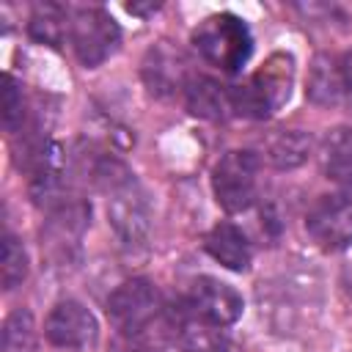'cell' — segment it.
Here are the masks:
<instances>
[{"label": "cell", "instance_id": "obj_9", "mask_svg": "<svg viewBox=\"0 0 352 352\" xmlns=\"http://www.w3.org/2000/svg\"><path fill=\"white\" fill-rule=\"evenodd\" d=\"M88 220H91V209L88 204L72 198V201H60L50 209V217L41 228V239H44V248L50 250L52 258L63 261L72 256V250L80 248V239H82V231L88 228Z\"/></svg>", "mask_w": 352, "mask_h": 352}, {"label": "cell", "instance_id": "obj_20", "mask_svg": "<svg viewBox=\"0 0 352 352\" xmlns=\"http://www.w3.org/2000/svg\"><path fill=\"white\" fill-rule=\"evenodd\" d=\"M3 126L11 135H19L25 129V96L11 74H6V85H3Z\"/></svg>", "mask_w": 352, "mask_h": 352}, {"label": "cell", "instance_id": "obj_10", "mask_svg": "<svg viewBox=\"0 0 352 352\" xmlns=\"http://www.w3.org/2000/svg\"><path fill=\"white\" fill-rule=\"evenodd\" d=\"M140 72H143V80H146L148 91L157 94V96H170L176 91H184L187 80L192 77L182 50L170 47L168 41H160L146 52Z\"/></svg>", "mask_w": 352, "mask_h": 352}, {"label": "cell", "instance_id": "obj_11", "mask_svg": "<svg viewBox=\"0 0 352 352\" xmlns=\"http://www.w3.org/2000/svg\"><path fill=\"white\" fill-rule=\"evenodd\" d=\"M204 250L231 272H245L253 261V248L245 231L234 223H217L204 236Z\"/></svg>", "mask_w": 352, "mask_h": 352}, {"label": "cell", "instance_id": "obj_7", "mask_svg": "<svg viewBox=\"0 0 352 352\" xmlns=\"http://www.w3.org/2000/svg\"><path fill=\"white\" fill-rule=\"evenodd\" d=\"M184 302H187V308L192 311L195 319H201L204 324H209L214 330L234 324L242 316V308H245L242 294L231 283H226L220 278H212V275L195 278Z\"/></svg>", "mask_w": 352, "mask_h": 352}, {"label": "cell", "instance_id": "obj_19", "mask_svg": "<svg viewBox=\"0 0 352 352\" xmlns=\"http://www.w3.org/2000/svg\"><path fill=\"white\" fill-rule=\"evenodd\" d=\"M0 278H3V289H6V292L16 289V286L28 278V253H25L22 242H19L14 234H6V236H3Z\"/></svg>", "mask_w": 352, "mask_h": 352}, {"label": "cell", "instance_id": "obj_14", "mask_svg": "<svg viewBox=\"0 0 352 352\" xmlns=\"http://www.w3.org/2000/svg\"><path fill=\"white\" fill-rule=\"evenodd\" d=\"M170 324H173V333L179 336V344L184 352H231L226 346V341H220L212 333L214 327H209L192 316L187 302H182L179 311H170Z\"/></svg>", "mask_w": 352, "mask_h": 352}, {"label": "cell", "instance_id": "obj_23", "mask_svg": "<svg viewBox=\"0 0 352 352\" xmlns=\"http://www.w3.org/2000/svg\"><path fill=\"white\" fill-rule=\"evenodd\" d=\"M157 8H160V3H148V6H138V3H129V6H126V11H129V14H140V16H143V14H154Z\"/></svg>", "mask_w": 352, "mask_h": 352}, {"label": "cell", "instance_id": "obj_3", "mask_svg": "<svg viewBox=\"0 0 352 352\" xmlns=\"http://www.w3.org/2000/svg\"><path fill=\"white\" fill-rule=\"evenodd\" d=\"M69 44L85 69H96L121 47V30L102 6H77L72 8Z\"/></svg>", "mask_w": 352, "mask_h": 352}, {"label": "cell", "instance_id": "obj_12", "mask_svg": "<svg viewBox=\"0 0 352 352\" xmlns=\"http://www.w3.org/2000/svg\"><path fill=\"white\" fill-rule=\"evenodd\" d=\"M182 96H184V107L204 121H226L231 116L228 85H220L214 77L192 74L187 80Z\"/></svg>", "mask_w": 352, "mask_h": 352}, {"label": "cell", "instance_id": "obj_8", "mask_svg": "<svg viewBox=\"0 0 352 352\" xmlns=\"http://www.w3.org/2000/svg\"><path fill=\"white\" fill-rule=\"evenodd\" d=\"M44 336L60 349H88L99 336V324L80 300H60L44 322Z\"/></svg>", "mask_w": 352, "mask_h": 352}, {"label": "cell", "instance_id": "obj_17", "mask_svg": "<svg viewBox=\"0 0 352 352\" xmlns=\"http://www.w3.org/2000/svg\"><path fill=\"white\" fill-rule=\"evenodd\" d=\"M324 173L330 182L352 187V129H333L324 140Z\"/></svg>", "mask_w": 352, "mask_h": 352}, {"label": "cell", "instance_id": "obj_18", "mask_svg": "<svg viewBox=\"0 0 352 352\" xmlns=\"http://www.w3.org/2000/svg\"><path fill=\"white\" fill-rule=\"evenodd\" d=\"M3 352H36V322L28 308H16L6 316L0 330Z\"/></svg>", "mask_w": 352, "mask_h": 352}, {"label": "cell", "instance_id": "obj_6", "mask_svg": "<svg viewBox=\"0 0 352 352\" xmlns=\"http://www.w3.org/2000/svg\"><path fill=\"white\" fill-rule=\"evenodd\" d=\"M305 231L327 253L346 250L352 245V195H319L305 214Z\"/></svg>", "mask_w": 352, "mask_h": 352}, {"label": "cell", "instance_id": "obj_2", "mask_svg": "<svg viewBox=\"0 0 352 352\" xmlns=\"http://www.w3.org/2000/svg\"><path fill=\"white\" fill-rule=\"evenodd\" d=\"M102 192H107V217H110L121 245L129 250L146 245L148 228H151V212H148V201H146L140 184L135 182L132 170L124 168Z\"/></svg>", "mask_w": 352, "mask_h": 352}, {"label": "cell", "instance_id": "obj_13", "mask_svg": "<svg viewBox=\"0 0 352 352\" xmlns=\"http://www.w3.org/2000/svg\"><path fill=\"white\" fill-rule=\"evenodd\" d=\"M305 96L319 107H336L344 104L341 77H338V58L336 55H316L308 69Z\"/></svg>", "mask_w": 352, "mask_h": 352}, {"label": "cell", "instance_id": "obj_16", "mask_svg": "<svg viewBox=\"0 0 352 352\" xmlns=\"http://www.w3.org/2000/svg\"><path fill=\"white\" fill-rule=\"evenodd\" d=\"M311 148H314L311 135L300 129H283L267 140V160L278 170H292V168H300L311 157Z\"/></svg>", "mask_w": 352, "mask_h": 352}, {"label": "cell", "instance_id": "obj_4", "mask_svg": "<svg viewBox=\"0 0 352 352\" xmlns=\"http://www.w3.org/2000/svg\"><path fill=\"white\" fill-rule=\"evenodd\" d=\"M212 190L228 214L250 209L258 190V157L250 148L226 151L212 168Z\"/></svg>", "mask_w": 352, "mask_h": 352}, {"label": "cell", "instance_id": "obj_21", "mask_svg": "<svg viewBox=\"0 0 352 352\" xmlns=\"http://www.w3.org/2000/svg\"><path fill=\"white\" fill-rule=\"evenodd\" d=\"M338 58V77H341V91H344V102L352 104V50L336 55Z\"/></svg>", "mask_w": 352, "mask_h": 352}, {"label": "cell", "instance_id": "obj_15", "mask_svg": "<svg viewBox=\"0 0 352 352\" xmlns=\"http://www.w3.org/2000/svg\"><path fill=\"white\" fill-rule=\"evenodd\" d=\"M69 25H72V8L58 3H38L30 14L28 33L50 47H63L69 41Z\"/></svg>", "mask_w": 352, "mask_h": 352}, {"label": "cell", "instance_id": "obj_5", "mask_svg": "<svg viewBox=\"0 0 352 352\" xmlns=\"http://www.w3.org/2000/svg\"><path fill=\"white\" fill-rule=\"evenodd\" d=\"M162 297L157 286L148 278H132L124 280L110 297H107V319L118 330V336H143L148 324L160 316Z\"/></svg>", "mask_w": 352, "mask_h": 352}, {"label": "cell", "instance_id": "obj_1", "mask_svg": "<svg viewBox=\"0 0 352 352\" xmlns=\"http://www.w3.org/2000/svg\"><path fill=\"white\" fill-rule=\"evenodd\" d=\"M192 44L206 63L217 66L226 74H236L253 52V36L236 14L206 16L192 30Z\"/></svg>", "mask_w": 352, "mask_h": 352}, {"label": "cell", "instance_id": "obj_22", "mask_svg": "<svg viewBox=\"0 0 352 352\" xmlns=\"http://www.w3.org/2000/svg\"><path fill=\"white\" fill-rule=\"evenodd\" d=\"M110 352H151V349H148V344L143 341V336H135V338L118 336L116 344L110 346Z\"/></svg>", "mask_w": 352, "mask_h": 352}]
</instances>
